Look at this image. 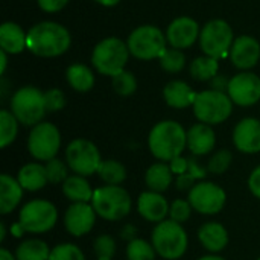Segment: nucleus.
<instances>
[{
	"mask_svg": "<svg viewBox=\"0 0 260 260\" xmlns=\"http://www.w3.org/2000/svg\"><path fill=\"white\" fill-rule=\"evenodd\" d=\"M24 189L18 183L17 178H14L9 174L0 175V213L9 215L17 209V206L23 200Z\"/></svg>",
	"mask_w": 260,
	"mask_h": 260,
	"instance_id": "22",
	"label": "nucleus"
},
{
	"mask_svg": "<svg viewBox=\"0 0 260 260\" xmlns=\"http://www.w3.org/2000/svg\"><path fill=\"white\" fill-rule=\"evenodd\" d=\"M69 0H38V5L46 12H56L61 11Z\"/></svg>",
	"mask_w": 260,
	"mask_h": 260,
	"instance_id": "44",
	"label": "nucleus"
},
{
	"mask_svg": "<svg viewBox=\"0 0 260 260\" xmlns=\"http://www.w3.org/2000/svg\"><path fill=\"white\" fill-rule=\"evenodd\" d=\"M193 209L189 203V200H174L171 203V209H169V219L178 222V224H184L186 221H189L190 215H192Z\"/></svg>",
	"mask_w": 260,
	"mask_h": 260,
	"instance_id": "40",
	"label": "nucleus"
},
{
	"mask_svg": "<svg viewBox=\"0 0 260 260\" xmlns=\"http://www.w3.org/2000/svg\"><path fill=\"white\" fill-rule=\"evenodd\" d=\"M198 260H225L222 256H219V254H206V256H203V257H200Z\"/></svg>",
	"mask_w": 260,
	"mask_h": 260,
	"instance_id": "50",
	"label": "nucleus"
},
{
	"mask_svg": "<svg viewBox=\"0 0 260 260\" xmlns=\"http://www.w3.org/2000/svg\"><path fill=\"white\" fill-rule=\"evenodd\" d=\"M91 206L99 218L105 221H122L133 210V200L122 186L104 184L94 189Z\"/></svg>",
	"mask_w": 260,
	"mask_h": 260,
	"instance_id": "4",
	"label": "nucleus"
},
{
	"mask_svg": "<svg viewBox=\"0 0 260 260\" xmlns=\"http://www.w3.org/2000/svg\"><path fill=\"white\" fill-rule=\"evenodd\" d=\"M148 148L157 161H172L187 148V131L175 120H161L148 136Z\"/></svg>",
	"mask_w": 260,
	"mask_h": 260,
	"instance_id": "1",
	"label": "nucleus"
},
{
	"mask_svg": "<svg viewBox=\"0 0 260 260\" xmlns=\"http://www.w3.org/2000/svg\"><path fill=\"white\" fill-rule=\"evenodd\" d=\"M198 241L200 244L212 254H219L221 251H224L230 242V236L227 229L216 222H206L198 229Z\"/></svg>",
	"mask_w": 260,
	"mask_h": 260,
	"instance_id": "21",
	"label": "nucleus"
},
{
	"mask_svg": "<svg viewBox=\"0 0 260 260\" xmlns=\"http://www.w3.org/2000/svg\"><path fill=\"white\" fill-rule=\"evenodd\" d=\"M151 244L155 248L158 257L165 260L181 259L189 248V236L183 224H178L172 219H165L155 224Z\"/></svg>",
	"mask_w": 260,
	"mask_h": 260,
	"instance_id": "3",
	"label": "nucleus"
},
{
	"mask_svg": "<svg viewBox=\"0 0 260 260\" xmlns=\"http://www.w3.org/2000/svg\"><path fill=\"white\" fill-rule=\"evenodd\" d=\"M227 94L239 107H251L260 101V78L251 72H242L229 81Z\"/></svg>",
	"mask_w": 260,
	"mask_h": 260,
	"instance_id": "14",
	"label": "nucleus"
},
{
	"mask_svg": "<svg viewBox=\"0 0 260 260\" xmlns=\"http://www.w3.org/2000/svg\"><path fill=\"white\" fill-rule=\"evenodd\" d=\"M0 62H2L0 73H3V72H5V69H6V52H5V50H0Z\"/></svg>",
	"mask_w": 260,
	"mask_h": 260,
	"instance_id": "49",
	"label": "nucleus"
},
{
	"mask_svg": "<svg viewBox=\"0 0 260 260\" xmlns=\"http://www.w3.org/2000/svg\"><path fill=\"white\" fill-rule=\"evenodd\" d=\"M232 161H233L232 151L230 149H225V148L224 149H219V151H216L210 157V160L207 163V171L210 174H213V175H222V174H225L230 169Z\"/></svg>",
	"mask_w": 260,
	"mask_h": 260,
	"instance_id": "34",
	"label": "nucleus"
},
{
	"mask_svg": "<svg viewBox=\"0 0 260 260\" xmlns=\"http://www.w3.org/2000/svg\"><path fill=\"white\" fill-rule=\"evenodd\" d=\"M69 30L53 21H41L27 32V49L37 56H58L70 47Z\"/></svg>",
	"mask_w": 260,
	"mask_h": 260,
	"instance_id": "2",
	"label": "nucleus"
},
{
	"mask_svg": "<svg viewBox=\"0 0 260 260\" xmlns=\"http://www.w3.org/2000/svg\"><path fill=\"white\" fill-rule=\"evenodd\" d=\"M113 88L119 96H131L137 88L136 76L129 72H122L113 76Z\"/></svg>",
	"mask_w": 260,
	"mask_h": 260,
	"instance_id": "38",
	"label": "nucleus"
},
{
	"mask_svg": "<svg viewBox=\"0 0 260 260\" xmlns=\"http://www.w3.org/2000/svg\"><path fill=\"white\" fill-rule=\"evenodd\" d=\"M129 49L119 38H105L99 44H96L91 62L94 69L105 76H116L123 72V67L128 61Z\"/></svg>",
	"mask_w": 260,
	"mask_h": 260,
	"instance_id": "7",
	"label": "nucleus"
},
{
	"mask_svg": "<svg viewBox=\"0 0 260 260\" xmlns=\"http://www.w3.org/2000/svg\"><path fill=\"white\" fill-rule=\"evenodd\" d=\"M27 34L12 21H6L0 26V46L6 53H20L27 47Z\"/></svg>",
	"mask_w": 260,
	"mask_h": 260,
	"instance_id": "26",
	"label": "nucleus"
},
{
	"mask_svg": "<svg viewBox=\"0 0 260 260\" xmlns=\"http://www.w3.org/2000/svg\"><path fill=\"white\" fill-rule=\"evenodd\" d=\"M99 178L110 186H122V183L126 180V168L119 160H104L99 171Z\"/></svg>",
	"mask_w": 260,
	"mask_h": 260,
	"instance_id": "30",
	"label": "nucleus"
},
{
	"mask_svg": "<svg viewBox=\"0 0 260 260\" xmlns=\"http://www.w3.org/2000/svg\"><path fill=\"white\" fill-rule=\"evenodd\" d=\"M187 200L197 213L213 216L224 209L227 203V193L213 181H200L195 183V186L189 190Z\"/></svg>",
	"mask_w": 260,
	"mask_h": 260,
	"instance_id": "12",
	"label": "nucleus"
},
{
	"mask_svg": "<svg viewBox=\"0 0 260 260\" xmlns=\"http://www.w3.org/2000/svg\"><path fill=\"white\" fill-rule=\"evenodd\" d=\"M248 189L253 193V197L260 200V165L251 171L248 177Z\"/></svg>",
	"mask_w": 260,
	"mask_h": 260,
	"instance_id": "42",
	"label": "nucleus"
},
{
	"mask_svg": "<svg viewBox=\"0 0 260 260\" xmlns=\"http://www.w3.org/2000/svg\"><path fill=\"white\" fill-rule=\"evenodd\" d=\"M257 260H260V257H259V259H257Z\"/></svg>",
	"mask_w": 260,
	"mask_h": 260,
	"instance_id": "54",
	"label": "nucleus"
},
{
	"mask_svg": "<svg viewBox=\"0 0 260 260\" xmlns=\"http://www.w3.org/2000/svg\"><path fill=\"white\" fill-rule=\"evenodd\" d=\"M200 27L198 23L190 17H180L175 18L166 32V40L174 49H187L190 47L197 38L200 37Z\"/></svg>",
	"mask_w": 260,
	"mask_h": 260,
	"instance_id": "18",
	"label": "nucleus"
},
{
	"mask_svg": "<svg viewBox=\"0 0 260 260\" xmlns=\"http://www.w3.org/2000/svg\"><path fill=\"white\" fill-rule=\"evenodd\" d=\"M193 114L201 123L218 125L225 122L233 113V101L225 91L204 90L197 94L193 102Z\"/></svg>",
	"mask_w": 260,
	"mask_h": 260,
	"instance_id": "6",
	"label": "nucleus"
},
{
	"mask_svg": "<svg viewBox=\"0 0 260 260\" xmlns=\"http://www.w3.org/2000/svg\"><path fill=\"white\" fill-rule=\"evenodd\" d=\"M158 254L151 242L134 238L126 245V260H155Z\"/></svg>",
	"mask_w": 260,
	"mask_h": 260,
	"instance_id": "33",
	"label": "nucleus"
},
{
	"mask_svg": "<svg viewBox=\"0 0 260 260\" xmlns=\"http://www.w3.org/2000/svg\"><path fill=\"white\" fill-rule=\"evenodd\" d=\"M62 195L70 203H91L94 189L90 186L88 180L81 175H70L61 186Z\"/></svg>",
	"mask_w": 260,
	"mask_h": 260,
	"instance_id": "27",
	"label": "nucleus"
},
{
	"mask_svg": "<svg viewBox=\"0 0 260 260\" xmlns=\"http://www.w3.org/2000/svg\"><path fill=\"white\" fill-rule=\"evenodd\" d=\"M11 111L26 126L38 125L47 113L44 93L37 87H21L11 99Z\"/></svg>",
	"mask_w": 260,
	"mask_h": 260,
	"instance_id": "8",
	"label": "nucleus"
},
{
	"mask_svg": "<svg viewBox=\"0 0 260 260\" xmlns=\"http://www.w3.org/2000/svg\"><path fill=\"white\" fill-rule=\"evenodd\" d=\"M189 172L195 177V180H201V178H204V175L207 172V168L203 169V168H200V165L197 161L189 160Z\"/></svg>",
	"mask_w": 260,
	"mask_h": 260,
	"instance_id": "46",
	"label": "nucleus"
},
{
	"mask_svg": "<svg viewBox=\"0 0 260 260\" xmlns=\"http://www.w3.org/2000/svg\"><path fill=\"white\" fill-rule=\"evenodd\" d=\"M169 209H171V204L165 198L163 193L145 190L137 198V212L148 222L158 224L168 219Z\"/></svg>",
	"mask_w": 260,
	"mask_h": 260,
	"instance_id": "17",
	"label": "nucleus"
},
{
	"mask_svg": "<svg viewBox=\"0 0 260 260\" xmlns=\"http://www.w3.org/2000/svg\"><path fill=\"white\" fill-rule=\"evenodd\" d=\"M233 41V29L225 20H212L209 21L201 34H200V43L201 49L207 56L212 58H222L227 55Z\"/></svg>",
	"mask_w": 260,
	"mask_h": 260,
	"instance_id": "13",
	"label": "nucleus"
},
{
	"mask_svg": "<svg viewBox=\"0 0 260 260\" xmlns=\"http://www.w3.org/2000/svg\"><path fill=\"white\" fill-rule=\"evenodd\" d=\"M166 37L155 26H140L134 29L128 38L129 53L139 59H154L160 58L166 47Z\"/></svg>",
	"mask_w": 260,
	"mask_h": 260,
	"instance_id": "11",
	"label": "nucleus"
},
{
	"mask_svg": "<svg viewBox=\"0 0 260 260\" xmlns=\"http://www.w3.org/2000/svg\"><path fill=\"white\" fill-rule=\"evenodd\" d=\"M49 260H87L84 251L72 244V242H64V244H58L52 248L50 251V257Z\"/></svg>",
	"mask_w": 260,
	"mask_h": 260,
	"instance_id": "37",
	"label": "nucleus"
},
{
	"mask_svg": "<svg viewBox=\"0 0 260 260\" xmlns=\"http://www.w3.org/2000/svg\"><path fill=\"white\" fill-rule=\"evenodd\" d=\"M61 149V133L50 122H40L32 126L27 137V151L35 161H49L56 158Z\"/></svg>",
	"mask_w": 260,
	"mask_h": 260,
	"instance_id": "10",
	"label": "nucleus"
},
{
	"mask_svg": "<svg viewBox=\"0 0 260 260\" xmlns=\"http://www.w3.org/2000/svg\"><path fill=\"white\" fill-rule=\"evenodd\" d=\"M0 260H17V257L8 248H0Z\"/></svg>",
	"mask_w": 260,
	"mask_h": 260,
	"instance_id": "48",
	"label": "nucleus"
},
{
	"mask_svg": "<svg viewBox=\"0 0 260 260\" xmlns=\"http://www.w3.org/2000/svg\"><path fill=\"white\" fill-rule=\"evenodd\" d=\"M175 183H177V187L180 190H190L195 186V177L190 172H186L183 175H178Z\"/></svg>",
	"mask_w": 260,
	"mask_h": 260,
	"instance_id": "45",
	"label": "nucleus"
},
{
	"mask_svg": "<svg viewBox=\"0 0 260 260\" xmlns=\"http://www.w3.org/2000/svg\"><path fill=\"white\" fill-rule=\"evenodd\" d=\"M26 233L43 235L50 232L58 222V209L53 203L37 198L24 203L18 212L17 221Z\"/></svg>",
	"mask_w": 260,
	"mask_h": 260,
	"instance_id": "5",
	"label": "nucleus"
},
{
	"mask_svg": "<svg viewBox=\"0 0 260 260\" xmlns=\"http://www.w3.org/2000/svg\"><path fill=\"white\" fill-rule=\"evenodd\" d=\"M67 81L72 88L76 91H88L94 85V75L93 72L84 64H73L67 69Z\"/></svg>",
	"mask_w": 260,
	"mask_h": 260,
	"instance_id": "29",
	"label": "nucleus"
},
{
	"mask_svg": "<svg viewBox=\"0 0 260 260\" xmlns=\"http://www.w3.org/2000/svg\"><path fill=\"white\" fill-rule=\"evenodd\" d=\"M169 166H171V169H172L175 177L183 175V174L189 172V158L180 155V157L174 158L172 161H169Z\"/></svg>",
	"mask_w": 260,
	"mask_h": 260,
	"instance_id": "43",
	"label": "nucleus"
},
{
	"mask_svg": "<svg viewBox=\"0 0 260 260\" xmlns=\"http://www.w3.org/2000/svg\"><path fill=\"white\" fill-rule=\"evenodd\" d=\"M93 250L98 259H113L116 254V241L110 235H101L94 239Z\"/></svg>",
	"mask_w": 260,
	"mask_h": 260,
	"instance_id": "39",
	"label": "nucleus"
},
{
	"mask_svg": "<svg viewBox=\"0 0 260 260\" xmlns=\"http://www.w3.org/2000/svg\"><path fill=\"white\" fill-rule=\"evenodd\" d=\"M98 260H113V259H98Z\"/></svg>",
	"mask_w": 260,
	"mask_h": 260,
	"instance_id": "53",
	"label": "nucleus"
},
{
	"mask_svg": "<svg viewBox=\"0 0 260 260\" xmlns=\"http://www.w3.org/2000/svg\"><path fill=\"white\" fill-rule=\"evenodd\" d=\"M50 251L52 248H49V245L44 241L30 238L20 242L14 254L17 260H49Z\"/></svg>",
	"mask_w": 260,
	"mask_h": 260,
	"instance_id": "28",
	"label": "nucleus"
},
{
	"mask_svg": "<svg viewBox=\"0 0 260 260\" xmlns=\"http://www.w3.org/2000/svg\"><path fill=\"white\" fill-rule=\"evenodd\" d=\"M218 59L212 56H201L197 58L190 64V75L198 81H209L213 79L218 73Z\"/></svg>",
	"mask_w": 260,
	"mask_h": 260,
	"instance_id": "32",
	"label": "nucleus"
},
{
	"mask_svg": "<svg viewBox=\"0 0 260 260\" xmlns=\"http://www.w3.org/2000/svg\"><path fill=\"white\" fill-rule=\"evenodd\" d=\"M44 168H46V174H47V180L49 183L52 184H59V183H64L70 175H69V165L67 161H62L59 158H52L49 161L44 163Z\"/></svg>",
	"mask_w": 260,
	"mask_h": 260,
	"instance_id": "36",
	"label": "nucleus"
},
{
	"mask_svg": "<svg viewBox=\"0 0 260 260\" xmlns=\"http://www.w3.org/2000/svg\"><path fill=\"white\" fill-rule=\"evenodd\" d=\"M98 3H101V5H104V6H114V5H117L120 0H96Z\"/></svg>",
	"mask_w": 260,
	"mask_h": 260,
	"instance_id": "51",
	"label": "nucleus"
},
{
	"mask_svg": "<svg viewBox=\"0 0 260 260\" xmlns=\"http://www.w3.org/2000/svg\"><path fill=\"white\" fill-rule=\"evenodd\" d=\"M158 59H160L161 69L166 70L168 73L181 72L184 67V62H186V58L180 49H166Z\"/></svg>",
	"mask_w": 260,
	"mask_h": 260,
	"instance_id": "35",
	"label": "nucleus"
},
{
	"mask_svg": "<svg viewBox=\"0 0 260 260\" xmlns=\"http://www.w3.org/2000/svg\"><path fill=\"white\" fill-rule=\"evenodd\" d=\"M232 62L242 70L251 69L259 62L260 58V44L259 41L250 35H242L233 41L232 53H230Z\"/></svg>",
	"mask_w": 260,
	"mask_h": 260,
	"instance_id": "19",
	"label": "nucleus"
},
{
	"mask_svg": "<svg viewBox=\"0 0 260 260\" xmlns=\"http://www.w3.org/2000/svg\"><path fill=\"white\" fill-rule=\"evenodd\" d=\"M11 233H12V235H14L15 238H21V236H23V235H24L26 232L23 230V227H21V225H20L18 222H15V224H14V225L11 227Z\"/></svg>",
	"mask_w": 260,
	"mask_h": 260,
	"instance_id": "47",
	"label": "nucleus"
},
{
	"mask_svg": "<svg viewBox=\"0 0 260 260\" xmlns=\"http://www.w3.org/2000/svg\"><path fill=\"white\" fill-rule=\"evenodd\" d=\"M66 161L73 174L87 178L98 174L104 160L91 140L75 139L66 148Z\"/></svg>",
	"mask_w": 260,
	"mask_h": 260,
	"instance_id": "9",
	"label": "nucleus"
},
{
	"mask_svg": "<svg viewBox=\"0 0 260 260\" xmlns=\"http://www.w3.org/2000/svg\"><path fill=\"white\" fill-rule=\"evenodd\" d=\"M216 146V134L207 123H195L187 129V149L195 157L210 154Z\"/></svg>",
	"mask_w": 260,
	"mask_h": 260,
	"instance_id": "20",
	"label": "nucleus"
},
{
	"mask_svg": "<svg viewBox=\"0 0 260 260\" xmlns=\"http://www.w3.org/2000/svg\"><path fill=\"white\" fill-rule=\"evenodd\" d=\"M98 213L91 203H72L64 213V227L69 235L82 238L88 235L96 224Z\"/></svg>",
	"mask_w": 260,
	"mask_h": 260,
	"instance_id": "15",
	"label": "nucleus"
},
{
	"mask_svg": "<svg viewBox=\"0 0 260 260\" xmlns=\"http://www.w3.org/2000/svg\"><path fill=\"white\" fill-rule=\"evenodd\" d=\"M18 120L12 114V111L2 110L0 111V148L5 149L12 145L18 134Z\"/></svg>",
	"mask_w": 260,
	"mask_h": 260,
	"instance_id": "31",
	"label": "nucleus"
},
{
	"mask_svg": "<svg viewBox=\"0 0 260 260\" xmlns=\"http://www.w3.org/2000/svg\"><path fill=\"white\" fill-rule=\"evenodd\" d=\"M197 94L198 93H195L192 90V87L183 81H172V82L166 84V87L163 90V98H165L166 104L177 110L193 107Z\"/></svg>",
	"mask_w": 260,
	"mask_h": 260,
	"instance_id": "23",
	"label": "nucleus"
},
{
	"mask_svg": "<svg viewBox=\"0 0 260 260\" xmlns=\"http://www.w3.org/2000/svg\"><path fill=\"white\" fill-rule=\"evenodd\" d=\"M6 238V225L5 222H0V242H3Z\"/></svg>",
	"mask_w": 260,
	"mask_h": 260,
	"instance_id": "52",
	"label": "nucleus"
},
{
	"mask_svg": "<svg viewBox=\"0 0 260 260\" xmlns=\"http://www.w3.org/2000/svg\"><path fill=\"white\" fill-rule=\"evenodd\" d=\"M174 181V172L166 161L152 163L145 172V184L148 190L163 193L166 192Z\"/></svg>",
	"mask_w": 260,
	"mask_h": 260,
	"instance_id": "25",
	"label": "nucleus"
},
{
	"mask_svg": "<svg viewBox=\"0 0 260 260\" xmlns=\"http://www.w3.org/2000/svg\"><path fill=\"white\" fill-rule=\"evenodd\" d=\"M15 178L18 180L21 187L27 192H38L44 189L46 184L49 183L44 165L37 161L23 165Z\"/></svg>",
	"mask_w": 260,
	"mask_h": 260,
	"instance_id": "24",
	"label": "nucleus"
},
{
	"mask_svg": "<svg viewBox=\"0 0 260 260\" xmlns=\"http://www.w3.org/2000/svg\"><path fill=\"white\" fill-rule=\"evenodd\" d=\"M44 101H46V108L47 111L53 113V111H59L64 108L66 105V98L64 93L58 88H52L49 91L44 93Z\"/></svg>",
	"mask_w": 260,
	"mask_h": 260,
	"instance_id": "41",
	"label": "nucleus"
},
{
	"mask_svg": "<svg viewBox=\"0 0 260 260\" xmlns=\"http://www.w3.org/2000/svg\"><path fill=\"white\" fill-rule=\"evenodd\" d=\"M233 145L242 154L260 152V120L245 117L233 129Z\"/></svg>",
	"mask_w": 260,
	"mask_h": 260,
	"instance_id": "16",
	"label": "nucleus"
}]
</instances>
